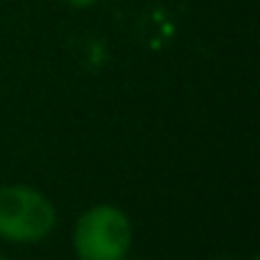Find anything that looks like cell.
Returning a JSON list of instances; mask_svg holds the SVG:
<instances>
[{
  "label": "cell",
  "instance_id": "6da1fadb",
  "mask_svg": "<svg viewBox=\"0 0 260 260\" xmlns=\"http://www.w3.org/2000/svg\"><path fill=\"white\" fill-rule=\"evenodd\" d=\"M72 245L79 260H125L133 245V224L122 209L97 204L77 219Z\"/></svg>",
  "mask_w": 260,
  "mask_h": 260
},
{
  "label": "cell",
  "instance_id": "7a4b0ae2",
  "mask_svg": "<svg viewBox=\"0 0 260 260\" xmlns=\"http://www.w3.org/2000/svg\"><path fill=\"white\" fill-rule=\"evenodd\" d=\"M56 224L54 204L31 186L0 189V237L11 242H39Z\"/></svg>",
  "mask_w": 260,
  "mask_h": 260
},
{
  "label": "cell",
  "instance_id": "3957f363",
  "mask_svg": "<svg viewBox=\"0 0 260 260\" xmlns=\"http://www.w3.org/2000/svg\"><path fill=\"white\" fill-rule=\"evenodd\" d=\"M64 3H69V6H77V8H87V6L97 3V0H64Z\"/></svg>",
  "mask_w": 260,
  "mask_h": 260
},
{
  "label": "cell",
  "instance_id": "277c9868",
  "mask_svg": "<svg viewBox=\"0 0 260 260\" xmlns=\"http://www.w3.org/2000/svg\"><path fill=\"white\" fill-rule=\"evenodd\" d=\"M0 260H8V257H3V255H0Z\"/></svg>",
  "mask_w": 260,
  "mask_h": 260
},
{
  "label": "cell",
  "instance_id": "5b68a950",
  "mask_svg": "<svg viewBox=\"0 0 260 260\" xmlns=\"http://www.w3.org/2000/svg\"><path fill=\"white\" fill-rule=\"evenodd\" d=\"M252 260H257V257H252Z\"/></svg>",
  "mask_w": 260,
  "mask_h": 260
}]
</instances>
